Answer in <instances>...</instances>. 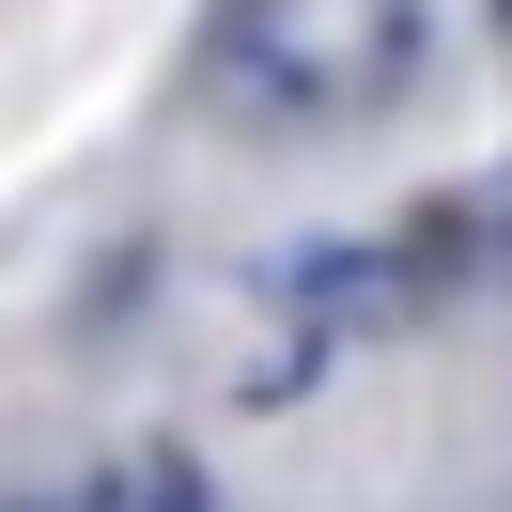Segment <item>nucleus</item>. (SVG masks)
I'll return each instance as SVG.
<instances>
[{"label": "nucleus", "mask_w": 512, "mask_h": 512, "mask_svg": "<svg viewBox=\"0 0 512 512\" xmlns=\"http://www.w3.org/2000/svg\"><path fill=\"white\" fill-rule=\"evenodd\" d=\"M497 16H512V0H497Z\"/></svg>", "instance_id": "nucleus-1"}]
</instances>
